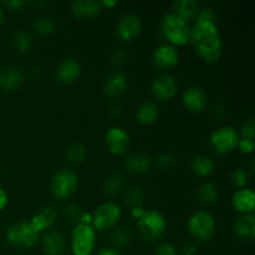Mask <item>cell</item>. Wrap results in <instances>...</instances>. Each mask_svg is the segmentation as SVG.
Segmentation results:
<instances>
[{
  "label": "cell",
  "instance_id": "13",
  "mask_svg": "<svg viewBox=\"0 0 255 255\" xmlns=\"http://www.w3.org/2000/svg\"><path fill=\"white\" fill-rule=\"evenodd\" d=\"M81 65L75 57H65L55 69V77L64 85L74 84L81 76Z\"/></svg>",
  "mask_w": 255,
  "mask_h": 255
},
{
  "label": "cell",
  "instance_id": "16",
  "mask_svg": "<svg viewBox=\"0 0 255 255\" xmlns=\"http://www.w3.org/2000/svg\"><path fill=\"white\" fill-rule=\"evenodd\" d=\"M232 204L234 209L242 214L253 213L255 208V193L252 188L244 187V188L237 189L232 196Z\"/></svg>",
  "mask_w": 255,
  "mask_h": 255
},
{
  "label": "cell",
  "instance_id": "29",
  "mask_svg": "<svg viewBox=\"0 0 255 255\" xmlns=\"http://www.w3.org/2000/svg\"><path fill=\"white\" fill-rule=\"evenodd\" d=\"M197 197L206 204H213L219 199V189L212 182H204L197 188Z\"/></svg>",
  "mask_w": 255,
  "mask_h": 255
},
{
  "label": "cell",
  "instance_id": "25",
  "mask_svg": "<svg viewBox=\"0 0 255 255\" xmlns=\"http://www.w3.org/2000/svg\"><path fill=\"white\" fill-rule=\"evenodd\" d=\"M189 168L192 173L198 177H208L216 169V163L213 158L207 154H197L189 162Z\"/></svg>",
  "mask_w": 255,
  "mask_h": 255
},
{
  "label": "cell",
  "instance_id": "47",
  "mask_svg": "<svg viewBox=\"0 0 255 255\" xmlns=\"http://www.w3.org/2000/svg\"><path fill=\"white\" fill-rule=\"evenodd\" d=\"M96 255H121V254L114 248H104L101 249V251L97 252Z\"/></svg>",
  "mask_w": 255,
  "mask_h": 255
},
{
  "label": "cell",
  "instance_id": "30",
  "mask_svg": "<svg viewBox=\"0 0 255 255\" xmlns=\"http://www.w3.org/2000/svg\"><path fill=\"white\" fill-rule=\"evenodd\" d=\"M12 46L20 54H26L34 46V40H32L30 32L25 31V30H19L12 36Z\"/></svg>",
  "mask_w": 255,
  "mask_h": 255
},
{
  "label": "cell",
  "instance_id": "26",
  "mask_svg": "<svg viewBox=\"0 0 255 255\" xmlns=\"http://www.w3.org/2000/svg\"><path fill=\"white\" fill-rule=\"evenodd\" d=\"M159 116V109L153 101H143L136 110V119L142 125H151Z\"/></svg>",
  "mask_w": 255,
  "mask_h": 255
},
{
  "label": "cell",
  "instance_id": "20",
  "mask_svg": "<svg viewBox=\"0 0 255 255\" xmlns=\"http://www.w3.org/2000/svg\"><path fill=\"white\" fill-rule=\"evenodd\" d=\"M128 87V80L124 72H112L106 77L104 82V92L109 97H120L127 91Z\"/></svg>",
  "mask_w": 255,
  "mask_h": 255
},
{
  "label": "cell",
  "instance_id": "33",
  "mask_svg": "<svg viewBox=\"0 0 255 255\" xmlns=\"http://www.w3.org/2000/svg\"><path fill=\"white\" fill-rule=\"evenodd\" d=\"M144 202V192L139 186H131L125 192V203L133 207H142Z\"/></svg>",
  "mask_w": 255,
  "mask_h": 255
},
{
  "label": "cell",
  "instance_id": "2",
  "mask_svg": "<svg viewBox=\"0 0 255 255\" xmlns=\"http://www.w3.org/2000/svg\"><path fill=\"white\" fill-rule=\"evenodd\" d=\"M161 30L167 40L173 46H183L189 42L191 26L187 21L173 12H167L162 16Z\"/></svg>",
  "mask_w": 255,
  "mask_h": 255
},
{
  "label": "cell",
  "instance_id": "37",
  "mask_svg": "<svg viewBox=\"0 0 255 255\" xmlns=\"http://www.w3.org/2000/svg\"><path fill=\"white\" fill-rule=\"evenodd\" d=\"M65 214H66V217L69 218V221L75 222V223L79 224L80 218H81V216L84 214V212H82V208L79 204L71 203L65 208Z\"/></svg>",
  "mask_w": 255,
  "mask_h": 255
},
{
  "label": "cell",
  "instance_id": "45",
  "mask_svg": "<svg viewBox=\"0 0 255 255\" xmlns=\"http://www.w3.org/2000/svg\"><path fill=\"white\" fill-rule=\"evenodd\" d=\"M144 212H146V209L143 207H133V208H131V216L138 221V219H141L143 217Z\"/></svg>",
  "mask_w": 255,
  "mask_h": 255
},
{
  "label": "cell",
  "instance_id": "23",
  "mask_svg": "<svg viewBox=\"0 0 255 255\" xmlns=\"http://www.w3.org/2000/svg\"><path fill=\"white\" fill-rule=\"evenodd\" d=\"M24 81V72L16 66H6L0 70V89L12 91Z\"/></svg>",
  "mask_w": 255,
  "mask_h": 255
},
{
  "label": "cell",
  "instance_id": "3",
  "mask_svg": "<svg viewBox=\"0 0 255 255\" xmlns=\"http://www.w3.org/2000/svg\"><path fill=\"white\" fill-rule=\"evenodd\" d=\"M188 233L198 242H209L216 234L217 223L213 214L199 209L189 216L187 222Z\"/></svg>",
  "mask_w": 255,
  "mask_h": 255
},
{
  "label": "cell",
  "instance_id": "12",
  "mask_svg": "<svg viewBox=\"0 0 255 255\" xmlns=\"http://www.w3.org/2000/svg\"><path fill=\"white\" fill-rule=\"evenodd\" d=\"M142 29H143L142 19L133 12H127V14L122 15L115 27L117 36L127 42L136 39L141 34Z\"/></svg>",
  "mask_w": 255,
  "mask_h": 255
},
{
  "label": "cell",
  "instance_id": "5",
  "mask_svg": "<svg viewBox=\"0 0 255 255\" xmlns=\"http://www.w3.org/2000/svg\"><path fill=\"white\" fill-rule=\"evenodd\" d=\"M138 229L141 236L146 239L147 242H158L166 234L167 231V222L163 214L158 211L144 212L143 217L138 219Z\"/></svg>",
  "mask_w": 255,
  "mask_h": 255
},
{
  "label": "cell",
  "instance_id": "44",
  "mask_svg": "<svg viewBox=\"0 0 255 255\" xmlns=\"http://www.w3.org/2000/svg\"><path fill=\"white\" fill-rule=\"evenodd\" d=\"M226 114H227L226 107L222 106V105H216V106L212 109V115L214 116V119L222 120L224 116H226Z\"/></svg>",
  "mask_w": 255,
  "mask_h": 255
},
{
  "label": "cell",
  "instance_id": "46",
  "mask_svg": "<svg viewBox=\"0 0 255 255\" xmlns=\"http://www.w3.org/2000/svg\"><path fill=\"white\" fill-rule=\"evenodd\" d=\"M7 202H9V196L4 189L0 188V211H2L6 207Z\"/></svg>",
  "mask_w": 255,
  "mask_h": 255
},
{
  "label": "cell",
  "instance_id": "49",
  "mask_svg": "<svg viewBox=\"0 0 255 255\" xmlns=\"http://www.w3.org/2000/svg\"><path fill=\"white\" fill-rule=\"evenodd\" d=\"M4 20H5V12H4V9H2V7L0 6V25H1L2 22H4Z\"/></svg>",
  "mask_w": 255,
  "mask_h": 255
},
{
  "label": "cell",
  "instance_id": "31",
  "mask_svg": "<svg viewBox=\"0 0 255 255\" xmlns=\"http://www.w3.org/2000/svg\"><path fill=\"white\" fill-rule=\"evenodd\" d=\"M32 27L40 35H49L56 30V20L49 15L37 16L32 22Z\"/></svg>",
  "mask_w": 255,
  "mask_h": 255
},
{
  "label": "cell",
  "instance_id": "38",
  "mask_svg": "<svg viewBox=\"0 0 255 255\" xmlns=\"http://www.w3.org/2000/svg\"><path fill=\"white\" fill-rule=\"evenodd\" d=\"M196 21H211V22H217V14L214 11V9L212 7L206 6L203 9H199L198 15L196 17Z\"/></svg>",
  "mask_w": 255,
  "mask_h": 255
},
{
  "label": "cell",
  "instance_id": "34",
  "mask_svg": "<svg viewBox=\"0 0 255 255\" xmlns=\"http://www.w3.org/2000/svg\"><path fill=\"white\" fill-rule=\"evenodd\" d=\"M231 182L237 188H244L249 182V173L243 167H237L231 172Z\"/></svg>",
  "mask_w": 255,
  "mask_h": 255
},
{
  "label": "cell",
  "instance_id": "35",
  "mask_svg": "<svg viewBox=\"0 0 255 255\" xmlns=\"http://www.w3.org/2000/svg\"><path fill=\"white\" fill-rule=\"evenodd\" d=\"M156 163L162 169H171L177 163V158L169 152H163L158 154L156 158Z\"/></svg>",
  "mask_w": 255,
  "mask_h": 255
},
{
  "label": "cell",
  "instance_id": "39",
  "mask_svg": "<svg viewBox=\"0 0 255 255\" xmlns=\"http://www.w3.org/2000/svg\"><path fill=\"white\" fill-rule=\"evenodd\" d=\"M126 60V52L122 47H115L110 55V61L115 65V66H121Z\"/></svg>",
  "mask_w": 255,
  "mask_h": 255
},
{
  "label": "cell",
  "instance_id": "19",
  "mask_svg": "<svg viewBox=\"0 0 255 255\" xmlns=\"http://www.w3.org/2000/svg\"><path fill=\"white\" fill-rule=\"evenodd\" d=\"M41 247L46 255H64L66 252L64 236L56 231H49L41 237Z\"/></svg>",
  "mask_w": 255,
  "mask_h": 255
},
{
  "label": "cell",
  "instance_id": "50",
  "mask_svg": "<svg viewBox=\"0 0 255 255\" xmlns=\"http://www.w3.org/2000/svg\"><path fill=\"white\" fill-rule=\"evenodd\" d=\"M47 4H49L47 1H36V2H34V5H47Z\"/></svg>",
  "mask_w": 255,
  "mask_h": 255
},
{
  "label": "cell",
  "instance_id": "1",
  "mask_svg": "<svg viewBox=\"0 0 255 255\" xmlns=\"http://www.w3.org/2000/svg\"><path fill=\"white\" fill-rule=\"evenodd\" d=\"M189 42L203 61L213 64L221 59L223 42L217 22L196 21L191 27Z\"/></svg>",
  "mask_w": 255,
  "mask_h": 255
},
{
  "label": "cell",
  "instance_id": "17",
  "mask_svg": "<svg viewBox=\"0 0 255 255\" xmlns=\"http://www.w3.org/2000/svg\"><path fill=\"white\" fill-rule=\"evenodd\" d=\"M234 234L238 239L249 243L255 238V216L254 213L242 214L237 218L233 226Z\"/></svg>",
  "mask_w": 255,
  "mask_h": 255
},
{
  "label": "cell",
  "instance_id": "24",
  "mask_svg": "<svg viewBox=\"0 0 255 255\" xmlns=\"http://www.w3.org/2000/svg\"><path fill=\"white\" fill-rule=\"evenodd\" d=\"M198 11L199 5L196 0H176L172 4V12L187 22L196 19Z\"/></svg>",
  "mask_w": 255,
  "mask_h": 255
},
{
  "label": "cell",
  "instance_id": "14",
  "mask_svg": "<svg viewBox=\"0 0 255 255\" xmlns=\"http://www.w3.org/2000/svg\"><path fill=\"white\" fill-rule=\"evenodd\" d=\"M182 102L183 106L193 114H199L203 111L208 102V96L203 87L201 86H189L187 87L182 95Z\"/></svg>",
  "mask_w": 255,
  "mask_h": 255
},
{
  "label": "cell",
  "instance_id": "27",
  "mask_svg": "<svg viewBox=\"0 0 255 255\" xmlns=\"http://www.w3.org/2000/svg\"><path fill=\"white\" fill-rule=\"evenodd\" d=\"M122 187H124V177L117 172H111L102 181L101 188L106 196H115L121 191Z\"/></svg>",
  "mask_w": 255,
  "mask_h": 255
},
{
  "label": "cell",
  "instance_id": "40",
  "mask_svg": "<svg viewBox=\"0 0 255 255\" xmlns=\"http://www.w3.org/2000/svg\"><path fill=\"white\" fill-rule=\"evenodd\" d=\"M156 255H178V249L171 243H162L157 247Z\"/></svg>",
  "mask_w": 255,
  "mask_h": 255
},
{
  "label": "cell",
  "instance_id": "28",
  "mask_svg": "<svg viewBox=\"0 0 255 255\" xmlns=\"http://www.w3.org/2000/svg\"><path fill=\"white\" fill-rule=\"evenodd\" d=\"M65 158L69 163L80 164L86 161L87 158V148L84 143L75 142L71 143L65 149Z\"/></svg>",
  "mask_w": 255,
  "mask_h": 255
},
{
  "label": "cell",
  "instance_id": "10",
  "mask_svg": "<svg viewBox=\"0 0 255 255\" xmlns=\"http://www.w3.org/2000/svg\"><path fill=\"white\" fill-rule=\"evenodd\" d=\"M178 91V82L177 79L171 74L162 72L157 75L151 84V92L154 99L159 101H168L173 99Z\"/></svg>",
  "mask_w": 255,
  "mask_h": 255
},
{
  "label": "cell",
  "instance_id": "9",
  "mask_svg": "<svg viewBox=\"0 0 255 255\" xmlns=\"http://www.w3.org/2000/svg\"><path fill=\"white\" fill-rule=\"evenodd\" d=\"M239 133L234 127L222 126L214 129L209 136V146L218 154L233 152L238 146Z\"/></svg>",
  "mask_w": 255,
  "mask_h": 255
},
{
  "label": "cell",
  "instance_id": "11",
  "mask_svg": "<svg viewBox=\"0 0 255 255\" xmlns=\"http://www.w3.org/2000/svg\"><path fill=\"white\" fill-rule=\"evenodd\" d=\"M105 144L109 152L116 156L126 153L131 146V137L128 132L120 126L110 127L105 133Z\"/></svg>",
  "mask_w": 255,
  "mask_h": 255
},
{
  "label": "cell",
  "instance_id": "15",
  "mask_svg": "<svg viewBox=\"0 0 255 255\" xmlns=\"http://www.w3.org/2000/svg\"><path fill=\"white\" fill-rule=\"evenodd\" d=\"M154 65L161 69H172L179 61V51L171 44H161L152 52Z\"/></svg>",
  "mask_w": 255,
  "mask_h": 255
},
{
  "label": "cell",
  "instance_id": "43",
  "mask_svg": "<svg viewBox=\"0 0 255 255\" xmlns=\"http://www.w3.org/2000/svg\"><path fill=\"white\" fill-rule=\"evenodd\" d=\"M179 252H181L182 255H196L197 247L193 243H186L181 247Z\"/></svg>",
  "mask_w": 255,
  "mask_h": 255
},
{
  "label": "cell",
  "instance_id": "22",
  "mask_svg": "<svg viewBox=\"0 0 255 255\" xmlns=\"http://www.w3.org/2000/svg\"><path fill=\"white\" fill-rule=\"evenodd\" d=\"M57 221V212L54 207L46 206L42 209H40L37 213H35L34 216L30 219V224L34 227L35 231L39 232L41 234V232L46 231V229L51 228Z\"/></svg>",
  "mask_w": 255,
  "mask_h": 255
},
{
  "label": "cell",
  "instance_id": "18",
  "mask_svg": "<svg viewBox=\"0 0 255 255\" xmlns=\"http://www.w3.org/2000/svg\"><path fill=\"white\" fill-rule=\"evenodd\" d=\"M72 15L79 19H92L101 12V1L97 0H74L70 4Z\"/></svg>",
  "mask_w": 255,
  "mask_h": 255
},
{
  "label": "cell",
  "instance_id": "7",
  "mask_svg": "<svg viewBox=\"0 0 255 255\" xmlns=\"http://www.w3.org/2000/svg\"><path fill=\"white\" fill-rule=\"evenodd\" d=\"M96 244V231L89 224H76L71 232V251L74 255H91Z\"/></svg>",
  "mask_w": 255,
  "mask_h": 255
},
{
  "label": "cell",
  "instance_id": "48",
  "mask_svg": "<svg viewBox=\"0 0 255 255\" xmlns=\"http://www.w3.org/2000/svg\"><path fill=\"white\" fill-rule=\"evenodd\" d=\"M101 5H102V7L104 6L112 7V6H115V5H117V1L116 0H102Z\"/></svg>",
  "mask_w": 255,
  "mask_h": 255
},
{
  "label": "cell",
  "instance_id": "42",
  "mask_svg": "<svg viewBox=\"0 0 255 255\" xmlns=\"http://www.w3.org/2000/svg\"><path fill=\"white\" fill-rule=\"evenodd\" d=\"M2 4L10 10H20L26 4V1H24V0H7V1H4Z\"/></svg>",
  "mask_w": 255,
  "mask_h": 255
},
{
  "label": "cell",
  "instance_id": "6",
  "mask_svg": "<svg viewBox=\"0 0 255 255\" xmlns=\"http://www.w3.org/2000/svg\"><path fill=\"white\" fill-rule=\"evenodd\" d=\"M79 186V176L71 169L61 168L55 172L50 183V191L55 198L65 201L72 197Z\"/></svg>",
  "mask_w": 255,
  "mask_h": 255
},
{
  "label": "cell",
  "instance_id": "32",
  "mask_svg": "<svg viewBox=\"0 0 255 255\" xmlns=\"http://www.w3.org/2000/svg\"><path fill=\"white\" fill-rule=\"evenodd\" d=\"M132 241V232L128 227H117L111 233V242L115 248H125Z\"/></svg>",
  "mask_w": 255,
  "mask_h": 255
},
{
  "label": "cell",
  "instance_id": "4",
  "mask_svg": "<svg viewBox=\"0 0 255 255\" xmlns=\"http://www.w3.org/2000/svg\"><path fill=\"white\" fill-rule=\"evenodd\" d=\"M5 239L14 248L30 249L40 239V233L35 231L30 222H16L6 229Z\"/></svg>",
  "mask_w": 255,
  "mask_h": 255
},
{
  "label": "cell",
  "instance_id": "8",
  "mask_svg": "<svg viewBox=\"0 0 255 255\" xmlns=\"http://www.w3.org/2000/svg\"><path fill=\"white\" fill-rule=\"evenodd\" d=\"M121 207L115 202H105L100 204L92 216V228L95 231L105 232L116 227L121 218Z\"/></svg>",
  "mask_w": 255,
  "mask_h": 255
},
{
  "label": "cell",
  "instance_id": "36",
  "mask_svg": "<svg viewBox=\"0 0 255 255\" xmlns=\"http://www.w3.org/2000/svg\"><path fill=\"white\" fill-rule=\"evenodd\" d=\"M241 136L243 138L254 139L255 136V121L253 117L244 120V122L241 126Z\"/></svg>",
  "mask_w": 255,
  "mask_h": 255
},
{
  "label": "cell",
  "instance_id": "21",
  "mask_svg": "<svg viewBox=\"0 0 255 255\" xmlns=\"http://www.w3.org/2000/svg\"><path fill=\"white\" fill-rule=\"evenodd\" d=\"M152 157L146 153H132L124 159V167L132 174H143L151 169Z\"/></svg>",
  "mask_w": 255,
  "mask_h": 255
},
{
  "label": "cell",
  "instance_id": "41",
  "mask_svg": "<svg viewBox=\"0 0 255 255\" xmlns=\"http://www.w3.org/2000/svg\"><path fill=\"white\" fill-rule=\"evenodd\" d=\"M237 148L241 149L243 153H253V151L255 148L254 139H249V138H243V137H239L238 146H237Z\"/></svg>",
  "mask_w": 255,
  "mask_h": 255
}]
</instances>
